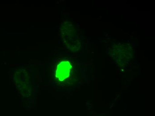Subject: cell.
I'll return each instance as SVG.
<instances>
[{"instance_id":"cell-1","label":"cell","mask_w":155,"mask_h":116,"mask_svg":"<svg viewBox=\"0 0 155 116\" xmlns=\"http://www.w3.org/2000/svg\"><path fill=\"white\" fill-rule=\"evenodd\" d=\"M51 74L57 85L62 87L71 86L78 80L77 64L68 56L56 57L54 59Z\"/></svg>"},{"instance_id":"cell-2","label":"cell","mask_w":155,"mask_h":116,"mask_svg":"<svg viewBox=\"0 0 155 116\" xmlns=\"http://www.w3.org/2000/svg\"><path fill=\"white\" fill-rule=\"evenodd\" d=\"M61 36L64 44L73 52L79 51L81 47V40L74 25L69 21H64L60 27Z\"/></svg>"},{"instance_id":"cell-3","label":"cell","mask_w":155,"mask_h":116,"mask_svg":"<svg viewBox=\"0 0 155 116\" xmlns=\"http://www.w3.org/2000/svg\"><path fill=\"white\" fill-rule=\"evenodd\" d=\"M125 44H122L117 46L116 48H113L112 49V56L114 57L115 59H130L133 57V54H124V53L132 49V47Z\"/></svg>"}]
</instances>
